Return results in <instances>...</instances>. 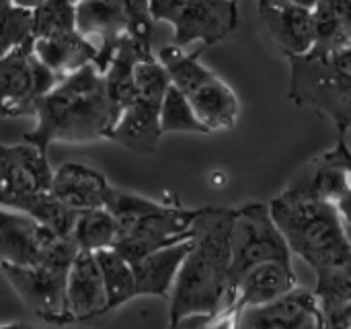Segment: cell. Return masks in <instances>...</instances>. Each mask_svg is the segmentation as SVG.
<instances>
[{"label": "cell", "instance_id": "obj_1", "mask_svg": "<svg viewBox=\"0 0 351 329\" xmlns=\"http://www.w3.org/2000/svg\"><path fill=\"white\" fill-rule=\"evenodd\" d=\"M234 208H199L191 225V249L187 251L173 291L171 328L185 319H214L226 305L230 286V233ZM204 324V326H206Z\"/></svg>", "mask_w": 351, "mask_h": 329}, {"label": "cell", "instance_id": "obj_2", "mask_svg": "<svg viewBox=\"0 0 351 329\" xmlns=\"http://www.w3.org/2000/svg\"><path fill=\"white\" fill-rule=\"evenodd\" d=\"M37 126L25 134V140L47 150L53 142L86 144L105 140L119 120L105 76L86 64L80 70L62 76L35 105Z\"/></svg>", "mask_w": 351, "mask_h": 329}, {"label": "cell", "instance_id": "obj_3", "mask_svg": "<svg viewBox=\"0 0 351 329\" xmlns=\"http://www.w3.org/2000/svg\"><path fill=\"white\" fill-rule=\"evenodd\" d=\"M269 210L290 251L302 258L315 274L351 262V243L335 202L284 190L271 200Z\"/></svg>", "mask_w": 351, "mask_h": 329}, {"label": "cell", "instance_id": "obj_4", "mask_svg": "<svg viewBox=\"0 0 351 329\" xmlns=\"http://www.w3.org/2000/svg\"><path fill=\"white\" fill-rule=\"evenodd\" d=\"M105 208L117 220V249L130 264L138 258L191 237V225L199 208H181L109 188Z\"/></svg>", "mask_w": 351, "mask_h": 329}, {"label": "cell", "instance_id": "obj_5", "mask_svg": "<svg viewBox=\"0 0 351 329\" xmlns=\"http://www.w3.org/2000/svg\"><path fill=\"white\" fill-rule=\"evenodd\" d=\"M286 60L290 101L327 115L337 134L346 136L351 128V43L329 52L311 49Z\"/></svg>", "mask_w": 351, "mask_h": 329}, {"label": "cell", "instance_id": "obj_6", "mask_svg": "<svg viewBox=\"0 0 351 329\" xmlns=\"http://www.w3.org/2000/svg\"><path fill=\"white\" fill-rule=\"evenodd\" d=\"M156 60L165 66L171 82L187 97L208 132L232 130L237 126L239 97L218 74L197 62V54H187L173 43L160 47Z\"/></svg>", "mask_w": 351, "mask_h": 329}, {"label": "cell", "instance_id": "obj_7", "mask_svg": "<svg viewBox=\"0 0 351 329\" xmlns=\"http://www.w3.org/2000/svg\"><path fill=\"white\" fill-rule=\"evenodd\" d=\"M171 78L165 66L152 58L136 62L134 66V97L121 111L115 126L109 130L107 140H113L128 150L150 155L156 150L162 136L160 105Z\"/></svg>", "mask_w": 351, "mask_h": 329}, {"label": "cell", "instance_id": "obj_8", "mask_svg": "<svg viewBox=\"0 0 351 329\" xmlns=\"http://www.w3.org/2000/svg\"><path fill=\"white\" fill-rule=\"evenodd\" d=\"M51 177L47 150L27 140L23 144L0 142V206L37 218L51 198Z\"/></svg>", "mask_w": 351, "mask_h": 329}, {"label": "cell", "instance_id": "obj_9", "mask_svg": "<svg viewBox=\"0 0 351 329\" xmlns=\"http://www.w3.org/2000/svg\"><path fill=\"white\" fill-rule=\"evenodd\" d=\"M290 247L280 227L276 225L269 204L251 202L243 208H237L232 233H230V286L228 297L234 284L245 272L263 262H290ZM226 297V303H228ZM226 307V305H224Z\"/></svg>", "mask_w": 351, "mask_h": 329}, {"label": "cell", "instance_id": "obj_10", "mask_svg": "<svg viewBox=\"0 0 351 329\" xmlns=\"http://www.w3.org/2000/svg\"><path fill=\"white\" fill-rule=\"evenodd\" d=\"M154 21L173 25L175 45H214L239 27L237 0H148Z\"/></svg>", "mask_w": 351, "mask_h": 329}, {"label": "cell", "instance_id": "obj_11", "mask_svg": "<svg viewBox=\"0 0 351 329\" xmlns=\"http://www.w3.org/2000/svg\"><path fill=\"white\" fill-rule=\"evenodd\" d=\"M78 247L72 235L62 237L27 212L0 206V264L37 266L72 262Z\"/></svg>", "mask_w": 351, "mask_h": 329}, {"label": "cell", "instance_id": "obj_12", "mask_svg": "<svg viewBox=\"0 0 351 329\" xmlns=\"http://www.w3.org/2000/svg\"><path fill=\"white\" fill-rule=\"evenodd\" d=\"M60 76L51 72L33 52V37L0 56V115H33L43 97Z\"/></svg>", "mask_w": 351, "mask_h": 329}, {"label": "cell", "instance_id": "obj_13", "mask_svg": "<svg viewBox=\"0 0 351 329\" xmlns=\"http://www.w3.org/2000/svg\"><path fill=\"white\" fill-rule=\"evenodd\" d=\"M72 262H47L37 266L0 264L2 274L21 301L49 324L72 321L66 307V278Z\"/></svg>", "mask_w": 351, "mask_h": 329}, {"label": "cell", "instance_id": "obj_14", "mask_svg": "<svg viewBox=\"0 0 351 329\" xmlns=\"http://www.w3.org/2000/svg\"><path fill=\"white\" fill-rule=\"evenodd\" d=\"M234 328L241 329H321L323 317L315 291L296 284L278 299L247 307L234 315Z\"/></svg>", "mask_w": 351, "mask_h": 329}, {"label": "cell", "instance_id": "obj_15", "mask_svg": "<svg viewBox=\"0 0 351 329\" xmlns=\"http://www.w3.org/2000/svg\"><path fill=\"white\" fill-rule=\"evenodd\" d=\"M298 284L290 262H263L253 266L234 284L226 307L208 324L216 328H234V315L247 307H257L278 299Z\"/></svg>", "mask_w": 351, "mask_h": 329}, {"label": "cell", "instance_id": "obj_16", "mask_svg": "<svg viewBox=\"0 0 351 329\" xmlns=\"http://www.w3.org/2000/svg\"><path fill=\"white\" fill-rule=\"evenodd\" d=\"M257 12L267 37L284 58L302 56L313 49V8L294 0H259Z\"/></svg>", "mask_w": 351, "mask_h": 329}, {"label": "cell", "instance_id": "obj_17", "mask_svg": "<svg viewBox=\"0 0 351 329\" xmlns=\"http://www.w3.org/2000/svg\"><path fill=\"white\" fill-rule=\"evenodd\" d=\"M66 307L72 321L107 313V293L95 251L78 249L66 278Z\"/></svg>", "mask_w": 351, "mask_h": 329}, {"label": "cell", "instance_id": "obj_18", "mask_svg": "<svg viewBox=\"0 0 351 329\" xmlns=\"http://www.w3.org/2000/svg\"><path fill=\"white\" fill-rule=\"evenodd\" d=\"M109 181L97 169L82 163H64L51 177V196L68 208L82 212L88 208L105 206Z\"/></svg>", "mask_w": 351, "mask_h": 329}, {"label": "cell", "instance_id": "obj_19", "mask_svg": "<svg viewBox=\"0 0 351 329\" xmlns=\"http://www.w3.org/2000/svg\"><path fill=\"white\" fill-rule=\"evenodd\" d=\"M350 188V171L341 165V161L335 157L331 148L323 155L313 157L308 163H304L288 181L286 192L306 196V198L337 202L339 196L348 192Z\"/></svg>", "mask_w": 351, "mask_h": 329}, {"label": "cell", "instance_id": "obj_20", "mask_svg": "<svg viewBox=\"0 0 351 329\" xmlns=\"http://www.w3.org/2000/svg\"><path fill=\"white\" fill-rule=\"evenodd\" d=\"M189 249H191V237L154 249L132 262L134 278H136V297H169L177 272Z\"/></svg>", "mask_w": 351, "mask_h": 329}, {"label": "cell", "instance_id": "obj_21", "mask_svg": "<svg viewBox=\"0 0 351 329\" xmlns=\"http://www.w3.org/2000/svg\"><path fill=\"white\" fill-rule=\"evenodd\" d=\"M33 52L60 78L80 70L86 64H95L97 60V45L88 37L78 33V29L33 37Z\"/></svg>", "mask_w": 351, "mask_h": 329}, {"label": "cell", "instance_id": "obj_22", "mask_svg": "<svg viewBox=\"0 0 351 329\" xmlns=\"http://www.w3.org/2000/svg\"><path fill=\"white\" fill-rule=\"evenodd\" d=\"M323 328L351 329V262L315 274Z\"/></svg>", "mask_w": 351, "mask_h": 329}, {"label": "cell", "instance_id": "obj_23", "mask_svg": "<svg viewBox=\"0 0 351 329\" xmlns=\"http://www.w3.org/2000/svg\"><path fill=\"white\" fill-rule=\"evenodd\" d=\"M317 52H329L351 43V0H319L313 6Z\"/></svg>", "mask_w": 351, "mask_h": 329}, {"label": "cell", "instance_id": "obj_24", "mask_svg": "<svg viewBox=\"0 0 351 329\" xmlns=\"http://www.w3.org/2000/svg\"><path fill=\"white\" fill-rule=\"evenodd\" d=\"M105 293H107V309L113 311L136 297V278L132 264L113 247L95 251Z\"/></svg>", "mask_w": 351, "mask_h": 329}, {"label": "cell", "instance_id": "obj_25", "mask_svg": "<svg viewBox=\"0 0 351 329\" xmlns=\"http://www.w3.org/2000/svg\"><path fill=\"white\" fill-rule=\"evenodd\" d=\"M70 235L78 249H88V251L107 249L113 247L115 243L117 220L105 206L88 208L78 214Z\"/></svg>", "mask_w": 351, "mask_h": 329}, {"label": "cell", "instance_id": "obj_26", "mask_svg": "<svg viewBox=\"0 0 351 329\" xmlns=\"http://www.w3.org/2000/svg\"><path fill=\"white\" fill-rule=\"evenodd\" d=\"M160 130L162 134H171V132L210 134L208 128L197 120L187 97L173 82L169 84L160 105Z\"/></svg>", "mask_w": 351, "mask_h": 329}, {"label": "cell", "instance_id": "obj_27", "mask_svg": "<svg viewBox=\"0 0 351 329\" xmlns=\"http://www.w3.org/2000/svg\"><path fill=\"white\" fill-rule=\"evenodd\" d=\"M76 29L74 0H45L33 10V37H45Z\"/></svg>", "mask_w": 351, "mask_h": 329}, {"label": "cell", "instance_id": "obj_28", "mask_svg": "<svg viewBox=\"0 0 351 329\" xmlns=\"http://www.w3.org/2000/svg\"><path fill=\"white\" fill-rule=\"evenodd\" d=\"M333 152H335V157L341 161V165L350 171L351 177V150L350 146H348V142H346V136H339V138H337V144H335ZM335 204H337V210H339V216H341L346 235H348V239H350L351 243V188L348 192H343V194L339 196V200H337Z\"/></svg>", "mask_w": 351, "mask_h": 329}, {"label": "cell", "instance_id": "obj_29", "mask_svg": "<svg viewBox=\"0 0 351 329\" xmlns=\"http://www.w3.org/2000/svg\"><path fill=\"white\" fill-rule=\"evenodd\" d=\"M16 6H21V8H29V10H35L39 4H43L45 0H12Z\"/></svg>", "mask_w": 351, "mask_h": 329}, {"label": "cell", "instance_id": "obj_30", "mask_svg": "<svg viewBox=\"0 0 351 329\" xmlns=\"http://www.w3.org/2000/svg\"><path fill=\"white\" fill-rule=\"evenodd\" d=\"M294 2H298V4H302V6H306V8H313L319 0H294Z\"/></svg>", "mask_w": 351, "mask_h": 329}]
</instances>
